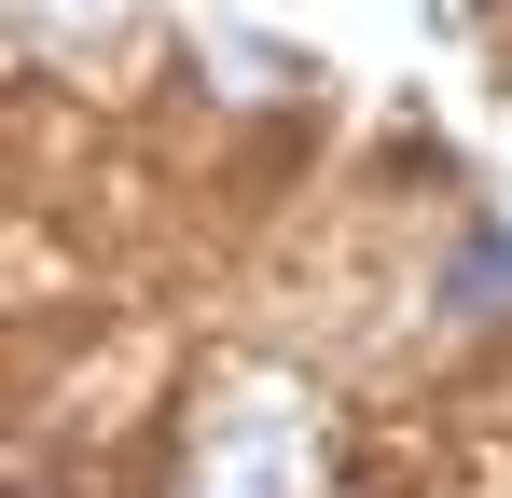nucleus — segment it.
<instances>
[{
  "instance_id": "nucleus-1",
  "label": "nucleus",
  "mask_w": 512,
  "mask_h": 498,
  "mask_svg": "<svg viewBox=\"0 0 512 498\" xmlns=\"http://www.w3.org/2000/svg\"><path fill=\"white\" fill-rule=\"evenodd\" d=\"M443 305H457V319H499V305H512V222L457 249V291H443Z\"/></svg>"
},
{
  "instance_id": "nucleus-2",
  "label": "nucleus",
  "mask_w": 512,
  "mask_h": 498,
  "mask_svg": "<svg viewBox=\"0 0 512 498\" xmlns=\"http://www.w3.org/2000/svg\"><path fill=\"white\" fill-rule=\"evenodd\" d=\"M28 14H42V0H28ZM56 14H97V0H56Z\"/></svg>"
}]
</instances>
